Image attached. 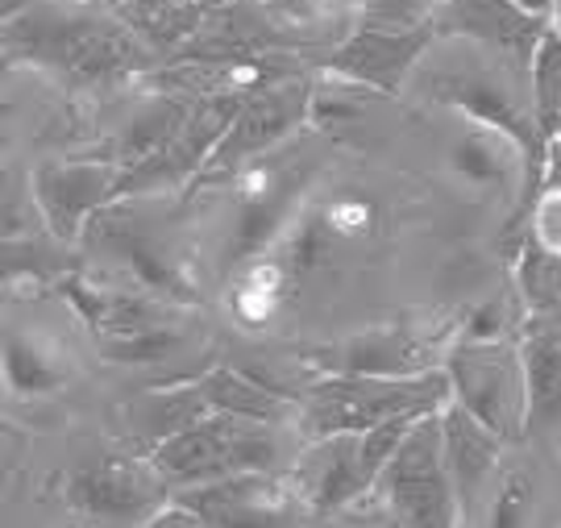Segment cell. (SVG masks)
Here are the masks:
<instances>
[{"instance_id":"cell-27","label":"cell","mask_w":561,"mask_h":528,"mask_svg":"<svg viewBox=\"0 0 561 528\" xmlns=\"http://www.w3.org/2000/svg\"><path fill=\"white\" fill-rule=\"evenodd\" d=\"M516 4H520L524 13H533V18H545V21H549L561 0H516Z\"/></svg>"},{"instance_id":"cell-2","label":"cell","mask_w":561,"mask_h":528,"mask_svg":"<svg viewBox=\"0 0 561 528\" xmlns=\"http://www.w3.org/2000/svg\"><path fill=\"white\" fill-rule=\"evenodd\" d=\"M454 404V387L445 370L412 379L379 375H308V387L296 395V421L304 441H321L337 433H366L400 416H433Z\"/></svg>"},{"instance_id":"cell-26","label":"cell","mask_w":561,"mask_h":528,"mask_svg":"<svg viewBox=\"0 0 561 528\" xmlns=\"http://www.w3.org/2000/svg\"><path fill=\"white\" fill-rule=\"evenodd\" d=\"M262 4H271L279 18H287V21H296V18H308L312 13V4L317 0H262Z\"/></svg>"},{"instance_id":"cell-28","label":"cell","mask_w":561,"mask_h":528,"mask_svg":"<svg viewBox=\"0 0 561 528\" xmlns=\"http://www.w3.org/2000/svg\"><path fill=\"white\" fill-rule=\"evenodd\" d=\"M88 4H96V9H108V13H117L121 0H88Z\"/></svg>"},{"instance_id":"cell-21","label":"cell","mask_w":561,"mask_h":528,"mask_svg":"<svg viewBox=\"0 0 561 528\" xmlns=\"http://www.w3.org/2000/svg\"><path fill=\"white\" fill-rule=\"evenodd\" d=\"M516 287L533 317H549L561 308V259L549 254L545 245L524 238L520 266H516Z\"/></svg>"},{"instance_id":"cell-13","label":"cell","mask_w":561,"mask_h":528,"mask_svg":"<svg viewBox=\"0 0 561 528\" xmlns=\"http://www.w3.org/2000/svg\"><path fill=\"white\" fill-rule=\"evenodd\" d=\"M175 504L201 512L213 528H304L312 508L304 504L291 474H238L221 483L175 491Z\"/></svg>"},{"instance_id":"cell-5","label":"cell","mask_w":561,"mask_h":528,"mask_svg":"<svg viewBox=\"0 0 561 528\" xmlns=\"http://www.w3.org/2000/svg\"><path fill=\"white\" fill-rule=\"evenodd\" d=\"M312 96H317V83L300 76L296 67H287L275 80L250 88L241 96L225 138L213 150V159L204 163L201 180L187 187V196L201 192V187H221V183H229L250 163H259V159L275 154L291 138L308 134V125H312Z\"/></svg>"},{"instance_id":"cell-29","label":"cell","mask_w":561,"mask_h":528,"mask_svg":"<svg viewBox=\"0 0 561 528\" xmlns=\"http://www.w3.org/2000/svg\"><path fill=\"white\" fill-rule=\"evenodd\" d=\"M549 25H553V34H561V4L553 9V18H549Z\"/></svg>"},{"instance_id":"cell-12","label":"cell","mask_w":561,"mask_h":528,"mask_svg":"<svg viewBox=\"0 0 561 528\" xmlns=\"http://www.w3.org/2000/svg\"><path fill=\"white\" fill-rule=\"evenodd\" d=\"M121 167L113 159H80V163H42L30 180V204L46 225V238L71 250L83 245L88 225L108 204H117Z\"/></svg>"},{"instance_id":"cell-11","label":"cell","mask_w":561,"mask_h":528,"mask_svg":"<svg viewBox=\"0 0 561 528\" xmlns=\"http://www.w3.org/2000/svg\"><path fill=\"white\" fill-rule=\"evenodd\" d=\"M71 508L108 528H138L175 504V491L150 458H96L71 474Z\"/></svg>"},{"instance_id":"cell-4","label":"cell","mask_w":561,"mask_h":528,"mask_svg":"<svg viewBox=\"0 0 561 528\" xmlns=\"http://www.w3.org/2000/svg\"><path fill=\"white\" fill-rule=\"evenodd\" d=\"M171 491L204 487L238 474H275L279 467V428L254 416L208 412L146 454Z\"/></svg>"},{"instance_id":"cell-18","label":"cell","mask_w":561,"mask_h":528,"mask_svg":"<svg viewBox=\"0 0 561 528\" xmlns=\"http://www.w3.org/2000/svg\"><path fill=\"white\" fill-rule=\"evenodd\" d=\"M524 387H528V433L561 421V325L549 317H528L520 333Z\"/></svg>"},{"instance_id":"cell-19","label":"cell","mask_w":561,"mask_h":528,"mask_svg":"<svg viewBox=\"0 0 561 528\" xmlns=\"http://www.w3.org/2000/svg\"><path fill=\"white\" fill-rule=\"evenodd\" d=\"M71 379V366L62 358V349L25 321H4V387L13 391V400H38L55 395Z\"/></svg>"},{"instance_id":"cell-3","label":"cell","mask_w":561,"mask_h":528,"mask_svg":"<svg viewBox=\"0 0 561 528\" xmlns=\"http://www.w3.org/2000/svg\"><path fill=\"white\" fill-rule=\"evenodd\" d=\"M59 296L80 312L101 358L121 366H159L183 346L180 305L129 291V287H104L101 279L71 275L59 284Z\"/></svg>"},{"instance_id":"cell-15","label":"cell","mask_w":561,"mask_h":528,"mask_svg":"<svg viewBox=\"0 0 561 528\" xmlns=\"http://www.w3.org/2000/svg\"><path fill=\"white\" fill-rule=\"evenodd\" d=\"M437 38H466L486 46L520 71H533V59L549 34V21L524 13L516 0H445L437 9Z\"/></svg>"},{"instance_id":"cell-6","label":"cell","mask_w":561,"mask_h":528,"mask_svg":"<svg viewBox=\"0 0 561 528\" xmlns=\"http://www.w3.org/2000/svg\"><path fill=\"white\" fill-rule=\"evenodd\" d=\"M416 421L424 416H400V421H387L366 433H337V437L308 441L300 462L291 467V483L304 495V504L312 508V516L337 512L379 487L382 470L391 467L396 449L403 446V437L412 433Z\"/></svg>"},{"instance_id":"cell-1","label":"cell","mask_w":561,"mask_h":528,"mask_svg":"<svg viewBox=\"0 0 561 528\" xmlns=\"http://www.w3.org/2000/svg\"><path fill=\"white\" fill-rule=\"evenodd\" d=\"M4 62H42L76 83H113L159 67L162 55L108 9L42 0L4 18Z\"/></svg>"},{"instance_id":"cell-23","label":"cell","mask_w":561,"mask_h":528,"mask_svg":"<svg viewBox=\"0 0 561 528\" xmlns=\"http://www.w3.org/2000/svg\"><path fill=\"white\" fill-rule=\"evenodd\" d=\"M533 516V479L528 470H503L486 508H482V528H528Z\"/></svg>"},{"instance_id":"cell-24","label":"cell","mask_w":561,"mask_h":528,"mask_svg":"<svg viewBox=\"0 0 561 528\" xmlns=\"http://www.w3.org/2000/svg\"><path fill=\"white\" fill-rule=\"evenodd\" d=\"M183 4H192V0H121L117 18L125 21V25L141 30V25L167 18V13H175V9H183Z\"/></svg>"},{"instance_id":"cell-16","label":"cell","mask_w":561,"mask_h":528,"mask_svg":"<svg viewBox=\"0 0 561 528\" xmlns=\"http://www.w3.org/2000/svg\"><path fill=\"white\" fill-rule=\"evenodd\" d=\"M445 428V467L454 479V495H458L461 525L474 528L482 516L491 491L500 483V462H503V437L474 421L461 404H449L442 412Z\"/></svg>"},{"instance_id":"cell-20","label":"cell","mask_w":561,"mask_h":528,"mask_svg":"<svg viewBox=\"0 0 561 528\" xmlns=\"http://www.w3.org/2000/svg\"><path fill=\"white\" fill-rule=\"evenodd\" d=\"M533 108L545 146L553 150L561 142V34H553V25L533 59Z\"/></svg>"},{"instance_id":"cell-14","label":"cell","mask_w":561,"mask_h":528,"mask_svg":"<svg viewBox=\"0 0 561 528\" xmlns=\"http://www.w3.org/2000/svg\"><path fill=\"white\" fill-rule=\"evenodd\" d=\"M437 46V25H416V30H350L337 46H329L324 71L337 80L362 83L387 101L403 96L412 71Z\"/></svg>"},{"instance_id":"cell-22","label":"cell","mask_w":561,"mask_h":528,"mask_svg":"<svg viewBox=\"0 0 561 528\" xmlns=\"http://www.w3.org/2000/svg\"><path fill=\"white\" fill-rule=\"evenodd\" d=\"M445 0H345L350 30H416L437 18Z\"/></svg>"},{"instance_id":"cell-7","label":"cell","mask_w":561,"mask_h":528,"mask_svg":"<svg viewBox=\"0 0 561 528\" xmlns=\"http://www.w3.org/2000/svg\"><path fill=\"white\" fill-rule=\"evenodd\" d=\"M442 370L454 387V404L466 408L474 421L500 433L503 441L528 437V387H524V363L516 342L454 337Z\"/></svg>"},{"instance_id":"cell-25","label":"cell","mask_w":561,"mask_h":528,"mask_svg":"<svg viewBox=\"0 0 561 528\" xmlns=\"http://www.w3.org/2000/svg\"><path fill=\"white\" fill-rule=\"evenodd\" d=\"M138 528H213L208 520H204L201 512L183 508V504H171V508H162L154 520H146V525Z\"/></svg>"},{"instance_id":"cell-9","label":"cell","mask_w":561,"mask_h":528,"mask_svg":"<svg viewBox=\"0 0 561 528\" xmlns=\"http://www.w3.org/2000/svg\"><path fill=\"white\" fill-rule=\"evenodd\" d=\"M83 250L117 266L129 291H146V296H159L171 305H196V279L187 275V266L162 245L146 217L125 208V200L108 204L101 217L88 225Z\"/></svg>"},{"instance_id":"cell-8","label":"cell","mask_w":561,"mask_h":528,"mask_svg":"<svg viewBox=\"0 0 561 528\" xmlns=\"http://www.w3.org/2000/svg\"><path fill=\"white\" fill-rule=\"evenodd\" d=\"M379 491L400 528H466L454 495V479L445 467V428L442 412L412 425L396 449L391 467L382 470Z\"/></svg>"},{"instance_id":"cell-17","label":"cell","mask_w":561,"mask_h":528,"mask_svg":"<svg viewBox=\"0 0 561 528\" xmlns=\"http://www.w3.org/2000/svg\"><path fill=\"white\" fill-rule=\"evenodd\" d=\"M183 383L204 412H233V416H254V421H271V425H279L283 416L296 412V400L283 387L262 383L245 366H208L196 379H183Z\"/></svg>"},{"instance_id":"cell-10","label":"cell","mask_w":561,"mask_h":528,"mask_svg":"<svg viewBox=\"0 0 561 528\" xmlns=\"http://www.w3.org/2000/svg\"><path fill=\"white\" fill-rule=\"evenodd\" d=\"M449 346L442 333H424L408 321L366 325L345 333L337 342H321L300 354L308 375H379V379H412L442 370Z\"/></svg>"}]
</instances>
